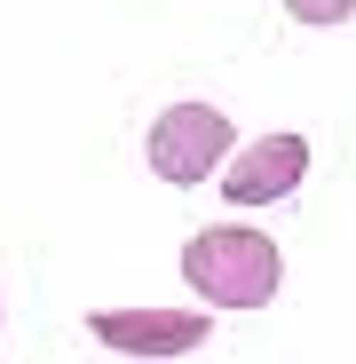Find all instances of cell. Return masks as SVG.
<instances>
[{
  "instance_id": "2",
  "label": "cell",
  "mask_w": 356,
  "mask_h": 364,
  "mask_svg": "<svg viewBox=\"0 0 356 364\" xmlns=\"http://www.w3.org/2000/svg\"><path fill=\"white\" fill-rule=\"evenodd\" d=\"M151 174L158 182H174V191H198V182H214L222 174V159L237 151V127L214 111V103H174V111H158L151 119Z\"/></svg>"
},
{
  "instance_id": "1",
  "label": "cell",
  "mask_w": 356,
  "mask_h": 364,
  "mask_svg": "<svg viewBox=\"0 0 356 364\" xmlns=\"http://www.w3.org/2000/svg\"><path fill=\"white\" fill-rule=\"evenodd\" d=\"M183 277L206 309H269L277 277H285V254H277V237H261L246 222H214L183 246Z\"/></svg>"
},
{
  "instance_id": "4",
  "label": "cell",
  "mask_w": 356,
  "mask_h": 364,
  "mask_svg": "<svg viewBox=\"0 0 356 364\" xmlns=\"http://www.w3.org/2000/svg\"><path fill=\"white\" fill-rule=\"evenodd\" d=\"M301 174H309V143L301 135H261L254 151H237L222 166V198L230 206H277L301 191Z\"/></svg>"
},
{
  "instance_id": "5",
  "label": "cell",
  "mask_w": 356,
  "mask_h": 364,
  "mask_svg": "<svg viewBox=\"0 0 356 364\" xmlns=\"http://www.w3.org/2000/svg\"><path fill=\"white\" fill-rule=\"evenodd\" d=\"M285 16H293V24L333 32V24H348V16H356V0H285Z\"/></svg>"
},
{
  "instance_id": "3",
  "label": "cell",
  "mask_w": 356,
  "mask_h": 364,
  "mask_svg": "<svg viewBox=\"0 0 356 364\" xmlns=\"http://www.w3.org/2000/svg\"><path fill=\"white\" fill-rule=\"evenodd\" d=\"M87 333L119 356H198L214 341V317L206 309H95Z\"/></svg>"
}]
</instances>
